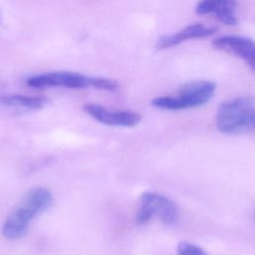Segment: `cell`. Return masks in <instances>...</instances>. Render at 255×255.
<instances>
[{"mask_svg":"<svg viewBox=\"0 0 255 255\" xmlns=\"http://www.w3.org/2000/svg\"><path fill=\"white\" fill-rule=\"evenodd\" d=\"M52 202L53 195L48 188L43 186L31 188L5 219L2 235L8 240H17L23 237L27 233L31 221L47 210Z\"/></svg>","mask_w":255,"mask_h":255,"instance_id":"6da1fadb","label":"cell"},{"mask_svg":"<svg viewBox=\"0 0 255 255\" xmlns=\"http://www.w3.org/2000/svg\"><path fill=\"white\" fill-rule=\"evenodd\" d=\"M215 125L227 134L255 131V100L239 97L222 103L217 109Z\"/></svg>","mask_w":255,"mask_h":255,"instance_id":"7a4b0ae2","label":"cell"},{"mask_svg":"<svg viewBox=\"0 0 255 255\" xmlns=\"http://www.w3.org/2000/svg\"><path fill=\"white\" fill-rule=\"evenodd\" d=\"M26 82L29 87L35 89L95 88L105 91H116L119 88V84L112 79L103 77H90L69 71H54L34 75L29 77Z\"/></svg>","mask_w":255,"mask_h":255,"instance_id":"3957f363","label":"cell"},{"mask_svg":"<svg viewBox=\"0 0 255 255\" xmlns=\"http://www.w3.org/2000/svg\"><path fill=\"white\" fill-rule=\"evenodd\" d=\"M215 90L216 85L211 81L189 82L181 86L173 95L154 98L151 105L167 111L192 109L206 104L213 97Z\"/></svg>","mask_w":255,"mask_h":255,"instance_id":"277c9868","label":"cell"},{"mask_svg":"<svg viewBox=\"0 0 255 255\" xmlns=\"http://www.w3.org/2000/svg\"><path fill=\"white\" fill-rule=\"evenodd\" d=\"M153 216L165 225H172L177 220L178 212L175 204L166 196L153 191H145L139 197L135 222L143 225Z\"/></svg>","mask_w":255,"mask_h":255,"instance_id":"5b68a950","label":"cell"},{"mask_svg":"<svg viewBox=\"0 0 255 255\" xmlns=\"http://www.w3.org/2000/svg\"><path fill=\"white\" fill-rule=\"evenodd\" d=\"M86 114L97 122L113 127L131 128L139 124L141 117L130 111H113L94 103H88L83 107Z\"/></svg>","mask_w":255,"mask_h":255,"instance_id":"8992f818","label":"cell"},{"mask_svg":"<svg viewBox=\"0 0 255 255\" xmlns=\"http://www.w3.org/2000/svg\"><path fill=\"white\" fill-rule=\"evenodd\" d=\"M212 46L243 60L255 72V43L240 36H222L212 42Z\"/></svg>","mask_w":255,"mask_h":255,"instance_id":"52a82bcc","label":"cell"},{"mask_svg":"<svg viewBox=\"0 0 255 255\" xmlns=\"http://www.w3.org/2000/svg\"><path fill=\"white\" fill-rule=\"evenodd\" d=\"M216 31L217 28L213 26H206L200 23L191 24L173 34L161 36L156 43V48L159 50L169 49L186 40L208 37L214 34Z\"/></svg>","mask_w":255,"mask_h":255,"instance_id":"ba28073f","label":"cell"},{"mask_svg":"<svg viewBox=\"0 0 255 255\" xmlns=\"http://www.w3.org/2000/svg\"><path fill=\"white\" fill-rule=\"evenodd\" d=\"M236 0H200L195 8L198 14H212L226 25H236Z\"/></svg>","mask_w":255,"mask_h":255,"instance_id":"9c48e42d","label":"cell"},{"mask_svg":"<svg viewBox=\"0 0 255 255\" xmlns=\"http://www.w3.org/2000/svg\"><path fill=\"white\" fill-rule=\"evenodd\" d=\"M47 103V99L42 97L15 94L0 95V109L16 114L31 113L42 110Z\"/></svg>","mask_w":255,"mask_h":255,"instance_id":"30bf717a","label":"cell"},{"mask_svg":"<svg viewBox=\"0 0 255 255\" xmlns=\"http://www.w3.org/2000/svg\"><path fill=\"white\" fill-rule=\"evenodd\" d=\"M176 253L177 255H207L202 248L189 242H180L177 245Z\"/></svg>","mask_w":255,"mask_h":255,"instance_id":"8fae6325","label":"cell"},{"mask_svg":"<svg viewBox=\"0 0 255 255\" xmlns=\"http://www.w3.org/2000/svg\"><path fill=\"white\" fill-rule=\"evenodd\" d=\"M0 22H1V13H0Z\"/></svg>","mask_w":255,"mask_h":255,"instance_id":"7c38bea8","label":"cell"}]
</instances>
